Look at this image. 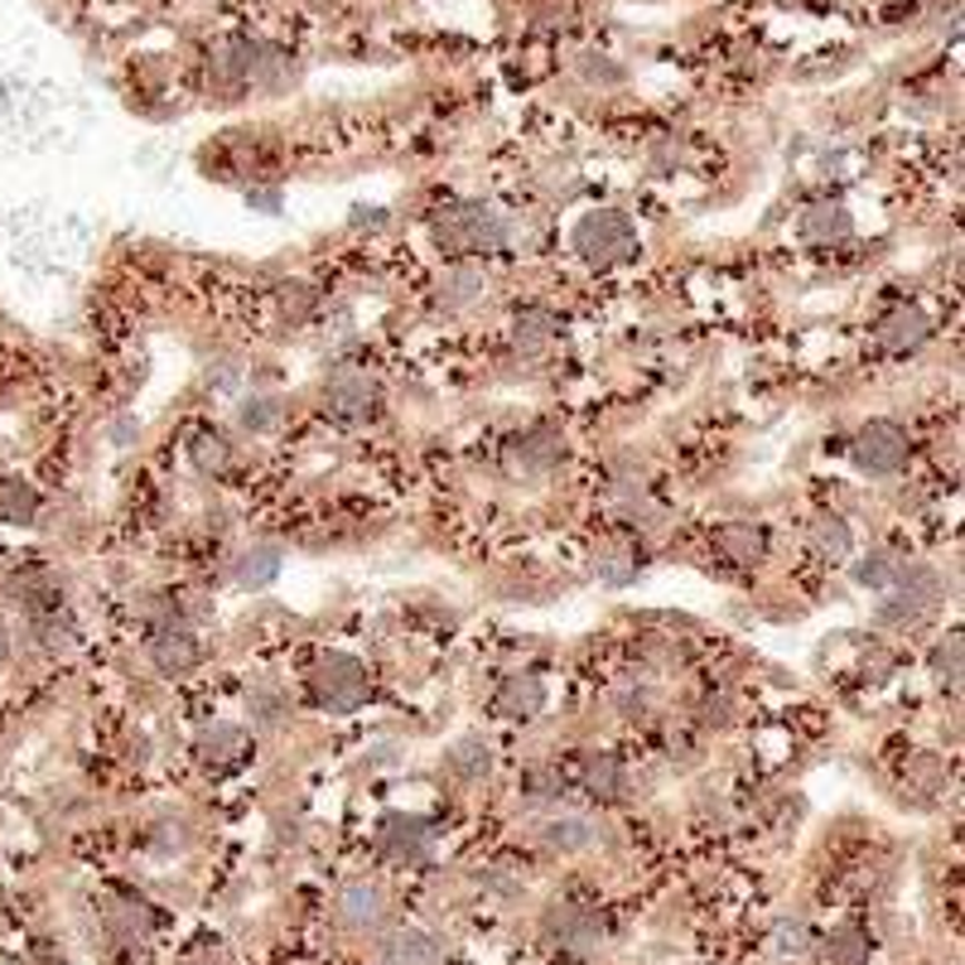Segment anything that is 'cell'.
<instances>
[{
  "mask_svg": "<svg viewBox=\"0 0 965 965\" xmlns=\"http://www.w3.org/2000/svg\"><path fill=\"white\" fill-rule=\"evenodd\" d=\"M324 406L339 420H368L372 411H377V382L368 372H358V368H339L324 382Z\"/></svg>",
  "mask_w": 965,
  "mask_h": 965,
  "instance_id": "8",
  "label": "cell"
},
{
  "mask_svg": "<svg viewBox=\"0 0 965 965\" xmlns=\"http://www.w3.org/2000/svg\"><path fill=\"white\" fill-rule=\"evenodd\" d=\"M242 753H246V739H242L237 724H213L198 734V763L203 768H232V763H242Z\"/></svg>",
  "mask_w": 965,
  "mask_h": 965,
  "instance_id": "16",
  "label": "cell"
},
{
  "mask_svg": "<svg viewBox=\"0 0 965 965\" xmlns=\"http://www.w3.org/2000/svg\"><path fill=\"white\" fill-rule=\"evenodd\" d=\"M575 252L589 261V266H613V261H627L637 252V227L633 217L618 208H598L584 213L575 227Z\"/></svg>",
  "mask_w": 965,
  "mask_h": 965,
  "instance_id": "3",
  "label": "cell"
},
{
  "mask_svg": "<svg viewBox=\"0 0 965 965\" xmlns=\"http://www.w3.org/2000/svg\"><path fill=\"white\" fill-rule=\"evenodd\" d=\"M540 840L561 855H579L594 845V821H584V816H550L546 830H540Z\"/></svg>",
  "mask_w": 965,
  "mask_h": 965,
  "instance_id": "23",
  "label": "cell"
},
{
  "mask_svg": "<svg viewBox=\"0 0 965 965\" xmlns=\"http://www.w3.org/2000/svg\"><path fill=\"white\" fill-rule=\"evenodd\" d=\"M927 339H932V319L923 310H908V304H903V310L879 319V343L894 348V353H913V348H923Z\"/></svg>",
  "mask_w": 965,
  "mask_h": 965,
  "instance_id": "13",
  "label": "cell"
},
{
  "mask_svg": "<svg viewBox=\"0 0 965 965\" xmlns=\"http://www.w3.org/2000/svg\"><path fill=\"white\" fill-rule=\"evenodd\" d=\"M932 676H937L942 685H956L961 681V637L937 642V652H932Z\"/></svg>",
  "mask_w": 965,
  "mask_h": 965,
  "instance_id": "34",
  "label": "cell"
},
{
  "mask_svg": "<svg viewBox=\"0 0 965 965\" xmlns=\"http://www.w3.org/2000/svg\"><path fill=\"white\" fill-rule=\"evenodd\" d=\"M884 594L888 598L879 604V623L908 627V623L927 618V613L942 604V575H937V569H927V565H908L894 579V589H884Z\"/></svg>",
  "mask_w": 965,
  "mask_h": 965,
  "instance_id": "5",
  "label": "cell"
},
{
  "mask_svg": "<svg viewBox=\"0 0 965 965\" xmlns=\"http://www.w3.org/2000/svg\"><path fill=\"white\" fill-rule=\"evenodd\" d=\"M310 691L329 714H353V710H362V700H368L372 685H368V671H362L358 656L324 652L310 666Z\"/></svg>",
  "mask_w": 965,
  "mask_h": 965,
  "instance_id": "2",
  "label": "cell"
},
{
  "mask_svg": "<svg viewBox=\"0 0 965 965\" xmlns=\"http://www.w3.org/2000/svg\"><path fill=\"white\" fill-rule=\"evenodd\" d=\"M281 310H285V319H290V324H304V319L314 314V290H310V285H285Z\"/></svg>",
  "mask_w": 965,
  "mask_h": 965,
  "instance_id": "35",
  "label": "cell"
},
{
  "mask_svg": "<svg viewBox=\"0 0 965 965\" xmlns=\"http://www.w3.org/2000/svg\"><path fill=\"white\" fill-rule=\"evenodd\" d=\"M908 569V561H903L898 550L888 546H874L869 555H859L855 561V584L859 589H894V579Z\"/></svg>",
  "mask_w": 965,
  "mask_h": 965,
  "instance_id": "18",
  "label": "cell"
},
{
  "mask_svg": "<svg viewBox=\"0 0 965 965\" xmlns=\"http://www.w3.org/2000/svg\"><path fill=\"white\" fill-rule=\"evenodd\" d=\"M869 956V937L859 927H836L821 937V961L826 965H865Z\"/></svg>",
  "mask_w": 965,
  "mask_h": 965,
  "instance_id": "25",
  "label": "cell"
},
{
  "mask_svg": "<svg viewBox=\"0 0 965 965\" xmlns=\"http://www.w3.org/2000/svg\"><path fill=\"white\" fill-rule=\"evenodd\" d=\"M511 339H517L522 353H540L555 339V319L546 310H522L517 324H511Z\"/></svg>",
  "mask_w": 965,
  "mask_h": 965,
  "instance_id": "28",
  "label": "cell"
},
{
  "mask_svg": "<svg viewBox=\"0 0 965 965\" xmlns=\"http://www.w3.org/2000/svg\"><path fill=\"white\" fill-rule=\"evenodd\" d=\"M188 455H194L198 474H223V469H227V459H232V449H227V440H223V435L203 430V435H194V445H188Z\"/></svg>",
  "mask_w": 965,
  "mask_h": 965,
  "instance_id": "32",
  "label": "cell"
},
{
  "mask_svg": "<svg viewBox=\"0 0 965 965\" xmlns=\"http://www.w3.org/2000/svg\"><path fill=\"white\" fill-rule=\"evenodd\" d=\"M637 569H642V561H637V550H633V546H604V550L594 555V575L604 579V584H613V589L633 584V579H637Z\"/></svg>",
  "mask_w": 965,
  "mask_h": 965,
  "instance_id": "27",
  "label": "cell"
},
{
  "mask_svg": "<svg viewBox=\"0 0 965 965\" xmlns=\"http://www.w3.org/2000/svg\"><path fill=\"white\" fill-rule=\"evenodd\" d=\"M811 540H816V550H821V561H850V550H855L850 522L836 517V511H821V517L811 522Z\"/></svg>",
  "mask_w": 965,
  "mask_h": 965,
  "instance_id": "21",
  "label": "cell"
},
{
  "mask_svg": "<svg viewBox=\"0 0 965 965\" xmlns=\"http://www.w3.org/2000/svg\"><path fill=\"white\" fill-rule=\"evenodd\" d=\"M546 942L565 961H584V956L598 952V942H604V923H598L589 908H555L546 917Z\"/></svg>",
  "mask_w": 965,
  "mask_h": 965,
  "instance_id": "6",
  "label": "cell"
},
{
  "mask_svg": "<svg viewBox=\"0 0 965 965\" xmlns=\"http://www.w3.org/2000/svg\"><path fill=\"white\" fill-rule=\"evenodd\" d=\"M561 459H565V440L555 430H532L507 449V469L522 478H546L561 469Z\"/></svg>",
  "mask_w": 965,
  "mask_h": 965,
  "instance_id": "9",
  "label": "cell"
},
{
  "mask_svg": "<svg viewBox=\"0 0 965 965\" xmlns=\"http://www.w3.org/2000/svg\"><path fill=\"white\" fill-rule=\"evenodd\" d=\"M714 546H720V555L734 565H758L768 555V536L758 532L753 522H724L720 536H714Z\"/></svg>",
  "mask_w": 965,
  "mask_h": 965,
  "instance_id": "15",
  "label": "cell"
},
{
  "mask_svg": "<svg viewBox=\"0 0 965 965\" xmlns=\"http://www.w3.org/2000/svg\"><path fill=\"white\" fill-rule=\"evenodd\" d=\"M339 917L353 932H372L377 923L387 917V894H382V884H372V879H353V884H343V894H339Z\"/></svg>",
  "mask_w": 965,
  "mask_h": 965,
  "instance_id": "11",
  "label": "cell"
},
{
  "mask_svg": "<svg viewBox=\"0 0 965 965\" xmlns=\"http://www.w3.org/2000/svg\"><path fill=\"white\" fill-rule=\"evenodd\" d=\"M618 710H623V720H647V710H652V695L647 691H618Z\"/></svg>",
  "mask_w": 965,
  "mask_h": 965,
  "instance_id": "37",
  "label": "cell"
},
{
  "mask_svg": "<svg viewBox=\"0 0 965 965\" xmlns=\"http://www.w3.org/2000/svg\"><path fill=\"white\" fill-rule=\"evenodd\" d=\"M579 778H584V792L594 801H623L627 797V768H623V758H613V753H589Z\"/></svg>",
  "mask_w": 965,
  "mask_h": 965,
  "instance_id": "14",
  "label": "cell"
},
{
  "mask_svg": "<svg viewBox=\"0 0 965 965\" xmlns=\"http://www.w3.org/2000/svg\"><path fill=\"white\" fill-rule=\"evenodd\" d=\"M10 594H14V604H20L29 618H39V613H53V608H58L53 579H49V575H35V569L14 575V579H10Z\"/></svg>",
  "mask_w": 965,
  "mask_h": 965,
  "instance_id": "24",
  "label": "cell"
},
{
  "mask_svg": "<svg viewBox=\"0 0 965 965\" xmlns=\"http://www.w3.org/2000/svg\"><path fill=\"white\" fill-rule=\"evenodd\" d=\"M246 710H252L256 724H281L285 720V695L275 691V685H256V691L246 695Z\"/></svg>",
  "mask_w": 965,
  "mask_h": 965,
  "instance_id": "33",
  "label": "cell"
},
{
  "mask_svg": "<svg viewBox=\"0 0 965 965\" xmlns=\"http://www.w3.org/2000/svg\"><path fill=\"white\" fill-rule=\"evenodd\" d=\"M445 763H449V772H455L459 782H482L488 778V768H493V753H488V743L482 739H459Z\"/></svg>",
  "mask_w": 965,
  "mask_h": 965,
  "instance_id": "26",
  "label": "cell"
},
{
  "mask_svg": "<svg viewBox=\"0 0 965 965\" xmlns=\"http://www.w3.org/2000/svg\"><path fill=\"white\" fill-rule=\"evenodd\" d=\"M522 792H526V801H532V807H550V801L565 797V778H561L555 768H526Z\"/></svg>",
  "mask_w": 965,
  "mask_h": 965,
  "instance_id": "31",
  "label": "cell"
},
{
  "mask_svg": "<svg viewBox=\"0 0 965 965\" xmlns=\"http://www.w3.org/2000/svg\"><path fill=\"white\" fill-rule=\"evenodd\" d=\"M246 198H252L256 208H266V213H275V208H281V194H275V188H252V194H246Z\"/></svg>",
  "mask_w": 965,
  "mask_h": 965,
  "instance_id": "39",
  "label": "cell"
},
{
  "mask_svg": "<svg viewBox=\"0 0 965 965\" xmlns=\"http://www.w3.org/2000/svg\"><path fill=\"white\" fill-rule=\"evenodd\" d=\"M540 710H546V681H540L536 671H517V676L503 681V691H497V714H507V720H536Z\"/></svg>",
  "mask_w": 965,
  "mask_h": 965,
  "instance_id": "12",
  "label": "cell"
},
{
  "mask_svg": "<svg viewBox=\"0 0 965 965\" xmlns=\"http://www.w3.org/2000/svg\"><path fill=\"white\" fill-rule=\"evenodd\" d=\"M188 965H227V956L217 952V946H198V952L188 956Z\"/></svg>",
  "mask_w": 965,
  "mask_h": 965,
  "instance_id": "40",
  "label": "cell"
},
{
  "mask_svg": "<svg viewBox=\"0 0 965 965\" xmlns=\"http://www.w3.org/2000/svg\"><path fill=\"white\" fill-rule=\"evenodd\" d=\"M579 68H584V78H589V82H608V87H613V82H623V68L604 64L598 53H584V64H579Z\"/></svg>",
  "mask_w": 965,
  "mask_h": 965,
  "instance_id": "38",
  "label": "cell"
},
{
  "mask_svg": "<svg viewBox=\"0 0 965 965\" xmlns=\"http://www.w3.org/2000/svg\"><path fill=\"white\" fill-rule=\"evenodd\" d=\"M35 511H39V493L29 488V482H20V478H10L6 488H0V517L6 522H35Z\"/></svg>",
  "mask_w": 965,
  "mask_h": 965,
  "instance_id": "29",
  "label": "cell"
},
{
  "mask_svg": "<svg viewBox=\"0 0 965 965\" xmlns=\"http://www.w3.org/2000/svg\"><path fill=\"white\" fill-rule=\"evenodd\" d=\"M281 416H285V406L275 401V397H246V401L237 406L242 430H252V435H266V430H275V426H281Z\"/></svg>",
  "mask_w": 965,
  "mask_h": 965,
  "instance_id": "30",
  "label": "cell"
},
{
  "mask_svg": "<svg viewBox=\"0 0 965 965\" xmlns=\"http://www.w3.org/2000/svg\"><path fill=\"white\" fill-rule=\"evenodd\" d=\"M850 455L859 464V474L898 478L903 469H908V459H913V445H908V430L894 426V420H869V426H859Z\"/></svg>",
  "mask_w": 965,
  "mask_h": 965,
  "instance_id": "4",
  "label": "cell"
},
{
  "mask_svg": "<svg viewBox=\"0 0 965 965\" xmlns=\"http://www.w3.org/2000/svg\"><path fill=\"white\" fill-rule=\"evenodd\" d=\"M198 656H203V647H198L194 627H188L179 613H169L165 623H155V633H150V662L165 671V676H184L188 666H198Z\"/></svg>",
  "mask_w": 965,
  "mask_h": 965,
  "instance_id": "7",
  "label": "cell"
},
{
  "mask_svg": "<svg viewBox=\"0 0 965 965\" xmlns=\"http://www.w3.org/2000/svg\"><path fill=\"white\" fill-rule=\"evenodd\" d=\"M10 656V637H6V627H0V662Z\"/></svg>",
  "mask_w": 965,
  "mask_h": 965,
  "instance_id": "41",
  "label": "cell"
},
{
  "mask_svg": "<svg viewBox=\"0 0 965 965\" xmlns=\"http://www.w3.org/2000/svg\"><path fill=\"white\" fill-rule=\"evenodd\" d=\"M482 295V271L474 261H455L445 275H440V304L445 310H464V304H474Z\"/></svg>",
  "mask_w": 965,
  "mask_h": 965,
  "instance_id": "20",
  "label": "cell"
},
{
  "mask_svg": "<svg viewBox=\"0 0 965 965\" xmlns=\"http://www.w3.org/2000/svg\"><path fill=\"white\" fill-rule=\"evenodd\" d=\"M382 965H440V946L426 932H397L382 946Z\"/></svg>",
  "mask_w": 965,
  "mask_h": 965,
  "instance_id": "22",
  "label": "cell"
},
{
  "mask_svg": "<svg viewBox=\"0 0 965 965\" xmlns=\"http://www.w3.org/2000/svg\"><path fill=\"white\" fill-rule=\"evenodd\" d=\"M382 855L401 865H420L430 855V826L420 816H387L382 821Z\"/></svg>",
  "mask_w": 965,
  "mask_h": 965,
  "instance_id": "10",
  "label": "cell"
},
{
  "mask_svg": "<svg viewBox=\"0 0 965 965\" xmlns=\"http://www.w3.org/2000/svg\"><path fill=\"white\" fill-rule=\"evenodd\" d=\"M801 232H807V242L830 246V242L850 237L855 223H850V213H845V203H816V208L801 217Z\"/></svg>",
  "mask_w": 965,
  "mask_h": 965,
  "instance_id": "19",
  "label": "cell"
},
{
  "mask_svg": "<svg viewBox=\"0 0 965 965\" xmlns=\"http://www.w3.org/2000/svg\"><path fill=\"white\" fill-rule=\"evenodd\" d=\"M435 242L455 261H469L478 252H497L507 242V223L503 213L482 208V203H464V208H445L435 217Z\"/></svg>",
  "mask_w": 965,
  "mask_h": 965,
  "instance_id": "1",
  "label": "cell"
},
{
  "mask_svg": "<svg viewBox=\"0 0 965 965\" xmlns=\"http://www.w3.org/2000/svg\"><path fill=\"white\" fill-rule=\"evenodd\" d=\"M237 584L242 589H266V584L281 575V546L275 540H261V546H246L242 555H237Z\"/></svg>",
  "mask_w": 965,
  "mask_h": 965,
  "instance_id": "17",
  "label": "cell"
},
{
  "mask_svg": "<svg viewBox=\"0 0 965 965\" xmlns=\"http://www.w3.org/2000/svg\"><path fill=\"white\" fill-rule=\"evenodd\" d=\"M772 942H778L782 956H797V952H807V927L801 923H778V937Z\"/></svg>",
  "mask_w": 965,
  "mask_h": 965,
  "instance_id": "36",
  "label": "cell"
}]
</instances>
